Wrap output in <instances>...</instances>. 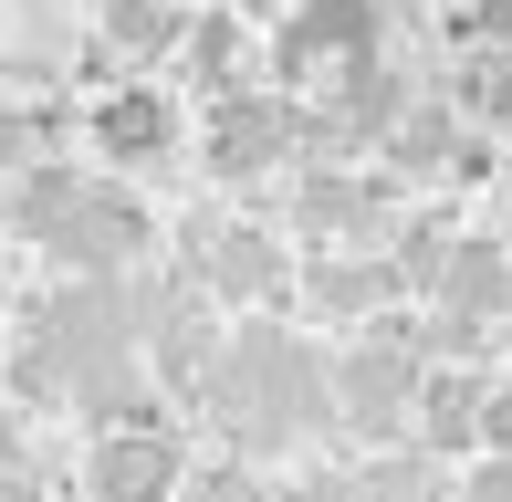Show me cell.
Segmentation results:
<instances>
[{"label": "cell", "mask_w": 512, "mask_h": 502, "mask_svg": "<svg viewBox=\"0 0 512 502\" xmlns=\"http://www.w3.org/2000/svg\"><path fill=\"white\" fill-rule=\"evenodd\" d=\"M199 419L230 440V461H272V450L335 429V356H324L314 335L251 314V325L220 346L209 387H199Z\"/></svg>", "instance_id": "cell-1"}, {"label": "cell", "mask_w": 512, "mask_h": 502, "mask_svg": "<svg viewBox=\"0 0 512 502\" xmlns=\"http://www.w3.org/2000/svg\"><path fill=\"white\" fill-rule=\"evenodd\" d=\"M418 377H429V356H418V314H377V325H356L335 346V429L356 450H398L408 440V408H418Z\"/></svg>", "instance_id": "cell-2"}, {"label": "cell", "mask_w": 512, "mask_h": 502, "mask_svg": "<svg viewBox=\"0 0 512 502\" xmlns=\"http://www.w3.org/2000/svg\"><path fill=\"white\" fill-rule=\"evenodd\" d=\"M178 262H189L178 283H189L199 304H230L241 325H251L262 304H283V293H293V272H304L283 231H262V220H220V210L178 220Z\"/></svg>", "instance_id": "cell-3"}, {"label": "cell", "mask_w": 512, "mask_h": 502, "mask_svg": "<svg viewBox=\"0 0 512 502\" xmlns=\"http://www.w3.org/2000/svg\"><path fill=\"white\" fill-rule=\"evenodd\" d=\"M147 210H136L126 178H84L74 220H63L53 241H42V262H63V283H126L136 262H147Z\"/></svg>", "instance_id": "cell-4"}, {"label": "cell", "mask_w": 512, "mask_h": 502, "mask_svg": "<svg viewBox=\"0 0 512 502\" xmlns=\"http://www.w3.org/2000/svg\"><path fill=\"white\" fill-rule=\"evenodd\" d=\"M189 482V440L168 419H126L84 440V502H178Z\"/></svg>", "instance_id": "cell-5"}, {"label": "cell", "mask_w": 512, "mask_h": 502, "mask_svg": "<svg viewBox=\"0 0 512 502\" xmlns=\"http://www.w3.org/2000/svg\"><path fill=\"white\" fill-rule=\"evenodd\" d=\"M366 53H387V0H304L272 42V84H324Z\"/></svg>", "instance_id": "cell-6"}, {"label": "cell", "mask_w": 512, "mask_h": 502, "mask_svg": "<svg viewBox=\"0 0 512 502\" xmlns=\"http://www.w3.org/2000/svg\"><path fill=\"white\" fill-rule=\"evenodd\" d=\"M293 157V95L283 84H241L209 105V178H262Z\"/></svg>", "instance_id": "cell-7"}, {"label": "cell", "mask_w": 512, "mask_h": 502, "mask_svg": "<svg viewBox=\"0 0 512 502\" xmlns=\"http://www.w3.org/2000/svg\"><path fill=\"white\" fill-rule=\"evenodd\" d=\"M293 293H304V314L335 325V335H356V325H377V314L408 304L398 272H387V251H314V262L293 272Z\"/></svg>", "instance_id": "cell-8"}, {"label": "cell", "mask_w": 512, "mask_h": 502, "mask_svg": "<svg viewBox=\"0 0 512 502\" xmlns=\"http://www.w3.org/2000/svg\"><path fill=\"white\" fill-rule=\"evenodd\" d=\"M95 157L105 168H168L178 157V95H157V84H115L95 95Z\"/></svg>", "instance_id": "cell-9"}, {"label": "cell", "mask_w": 512, "mask_h": 502, "mask_svg": "<svg viewBox=\"0 0 512 502\" xmlns=\"http://www.w3.org/2000/svg\"><path fill=\"white\" fill-rule=\"evenodd\" d=\"M481 398H492L481 367H429L418 377V408H408V450H429V461L481 450Z\"/></svg>", "instance_id": "cell-10"}, {"label": "cell", "mask_w": 512, "mask_h": 502, "mask_svg": "<svg viewBox=\"0 0 512 502\" xmlns=\"http://www.w3.org/2000/svg\"><path fill=\"white\" fill-rule=\"evenodd\" d=\"M429 314H460V325H512V251L502 241H481V231H460L450 251V272H439V293H429Z\"/></svg>", "instance_id": "cell-11"}, {"label": "cell", "mask_w": 512, "mask_h": 502, "mask_svg": "<svg viewBox=\"0 0 512 502\" xmlns=\"http://www.w3.org/2000/svg\"><path fill=\"white\" fill-rule=\"evenodd\" d=\"M74 199H84V168H63V157H32V168L11 178V210H0V231L42 251L63 220H74Z\"/></svg>", "instance_id": "cell-12"}, {"label": "cell", "mask_w": 512, "mask_h": 502, "mask_svg": "<svg viewBox=\"0 0 512 502\" xmlns=\"http://www.w3.org/2000/svg\"><path fill=\"white\" fill-rule=\"evenodd\" d=\"M377 157H387L398 178H450V157H460V116H450L439 95H418L408 116L387 126V147H377Z\"/></svg>", "instance_id": "cell-13"}, {"label": "cell", "mask_w": 512, "mask_h": 502, "mask_svg": "<svg viewBox=\"0 0 512 502\" xmlns=\"http://www.w3.org/2000/svg\"><path fill=\"white\" fill-rule=\"evenodd\" d=\"M335 502H439V461L429 450H366L335 482Z\"/></svg>", "instance_id": "cell-14"}, {"label": "cell", "mask_w": 512, "mask_h": 502, "mask_svg": "<svg viewBox=\"0 0 512 502\" xmlns=\"http://www.w3.org/2000/svg\"><path fill=\"white\" fill-rule=\"evenodd\" d=\"M105 42L115 53H178V42H189V11H178V0H115Z\"/></svg>", "instance_id": "cell-15"}, {"label": "cell", "mask_w": 512, "mask_h": 502, "mask_svg": "<svg viewBox=\"0 0 512 502\" xmlns=\"http://www.w3.org/2000/svg\"><path fill=\"white\" fill-rule=\"evenodd\" d=\"M178 63H189V84H209V95H241L230 84V63H241V11H209L189 42H178Z\"/></svg>", "instance_id": "cell-16"}, {"label": "cell", "mask_w": 512, "mask_h": 502, "mask_svg": "<svg viewBox=\"0 0 512 502\" xmlns=\"http://www.w3.org/2000/svg\"><path fill=\"white\" fill-rule=\"evenodd\" d=\"M178 502H272V492H262V471H251V461H209V471L178 482Z\"/></svg>", "instance_id": "cell-17"}, {"label": "cell", "mask_w": 512, "mask_h": 502, "mask_svg": "<svg viewBox=\"0 0 512 502\" xmlns=\"http://www.w3.org/2000/svg\"><path fill=\"white\" fill-rule=\"evenodd\" d=\"M481 450L512 461V377H492V398H481Z\"/></svg>", "instance_id": "cell-18"}, {"label": "cell", "mask_w": 512, "mask_h": 502, "mask_svg": "<svg viewBox=\"0 0 512 502\" xmlns=\"http://www.w3.org/2000/svg\"><path fill=\"white\" fill-rule=\"evenodd\" d=\"M460 502H512V461H481L471 482H460Z\"/></svg>", "instance_id": "cell-19"}, {"label": "cell", "mask_w": 512, "mask_h": 502, "mask_svg": "<svg viewBox=\"0 0 512 502\" xmlns=\"http://www.w3.org/2000/svg\"><path fill=\"white\" fill-rule=\"evenodd\" d=\"M11 471H32V440H21V408H0V482Z\"/></svg>", "instance_id": "cell-20"}, {"label": "cell", "mask_w": 512, "mask_h": 502, "mask_svg": "<svg viewBox=\"0 0 512 502\" xmlns=\"http://www.w3.org/2000/svg\"><path fill=\"white\" fill-rule=\"evenodd\" d=\"M230 11H272V0H230Z\"/></svg>", "instance_id": "cell-21"}, {"label": "cell", "mask_w": 512, "mask_h": 502, "mask_svg": "<svg viewBox=\"0 0 512 502\" xmlns=\"http://www.w3.org/2000/svg\"><path fill=\"white\" fill-rule=\"evenodd\" d=\"M0 356H11V325H0Z\"/></svg>", "instance_id": "cell-22"}]
</instances>
